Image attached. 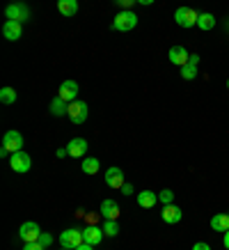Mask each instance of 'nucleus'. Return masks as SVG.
I'll list each match as a JSON object with an SVG mask.
<instances>
[{"mask_svg": "<svg viewBox=\"0 0 229 250\" xmlns=\"http://www.w3.org/2000/svg\"><path fill=\"white\" fill-rule=\"evenodd\" d=\"M5 16H7V21H16V23H25L30 19V7L25 5V2H12L5 7Z\"/></svg>", "mask_w": 229, "mask_h": 250, "instance_id": "1", "label": "nucleus"}, {"mask_svg": "<svg viewBox=\"0 0 229 250\" xmlns=\"http://www.w3.org/2000/svg\"><path fill=\"white\" fill-rule=\"evenodd\" d=\"M135 25H137V14L135 12H119L113 21V28L117 32H131Z\"/></svg>", "mask_w": 229, "mask_h": 250, "instance_id": "2", "label": "nucleus"}, {"mask_svg": "<svg viewBox=\"0 0 229 250\" xmlns=\"http://www.w3.org/2000/svg\"><path fill=\"white\" fill-rule=\"evenodd\" d=\"M60 243H62V248L76 250L78 246H83V243H85V236H83V232H80V229L69 228V229H64V232L60 234Z\"/></svg>", "mask_w": 229, "mask_h": 250, "instance_id": "3", "label": "nucleus"}, {"mask_svg": "<svg viewBox=\"0 0 229 250\" xmlns=\"http://www.w3.org/2000/svg\"><path fill=\"white\" fill-rule=\"evenodd\" d=\"M69 120L74 122V124H83L87 122V115H90V108H87V101H74V104H69Z\"/></svg>", "mask_w": 229, "mask_h": 250, "instance_id": "4", "label": "nucleus"}, {"mask_svg": "<svg viewBox=\"0 0 229 250\" xmlns=\"http://www.w3.org/2000/svg\"><path fill=\"white\" fill-rule=\"evenodd\" d=\"M9 166H12V170L14 172H30V167H32V156L30 154H25V152H16L9 156Z\"/></svg>", "mask_w": 229, "mask_h": 250, "instance_id": "5", "label": "nucleus"}, {"mask_svg": "<svg viewBox=\"0 0 229 250\" xmlns=\"http://www.w3.org/2000/svg\"><path fill=\"white\" fill-rule=\"evenodd\" d=\"M197 19H199V14L191 7H179L174 12V21L179 23L181 28H195V25H197Z\"/></svg>", "mask_w": 229, "mask_h": 250, "instance_id": "6", "label": "nucleus"}, {"mask_svg": "<svg viewBox=\"0 0 229 250\" xmlns=\"http://www.w3.org/2000/svg\"><path fill=\"white\" fill-rule=\"evenodd\" d=\"M19 236H21L25 243H35V241H39V236H41V229H39L37 223L28 220V223H23L21 228H19Z\"/></svg>", "mask_w": 229, "mask_h": 250, "instance_id": "7", "label": "nucleus"}, {"mask_svg": "<svg viewBox=\"0 0 229 250\" xmlns=\"http://www.w3.org/2000/svg\"><path fill=\"white\" fill-rule=\"evenodd\" d=\"M2 147H7L9 154H16V152H23V136L19 131H7L5 138H2Z\"/></svg>", "mask_w": 229, "mask_h": 250, "instance_id": "8", "label": "nucleus"}, {"mask_svg": "<svg viewBox=\"0 0 229 250\" xmlns=\"http://www.w3.org/2000/svg\"><path fill=\"white\" fill-rule=\"evenodd\" d=\"M78 83L76 81H64V83L60 85V90H57V97L62 99V101H67V104H74L78 97Z\"/></svg>", "mask_w": 229, "mask_h": 250, "instance_id": "9", "label": "nucleus"}, {"mask_svg": "<svg viewBox=\"0 0 229 250\" xmlns=\"http://www.w3.org/2000/svg\"><path fill=\"white\" fill-rule=\"evenodd\" d=\"M67 152H69V156H74V159H85V156H87V140H85V138L69 140Z\"/></svg>", "mask_w": 229, "mask_h": 250, "instance_id": "10", "label": "nucleus"}, {"mask_svg": "<svg viewBox=\"0 0 229 250\" xmlns=\"http://www.w3.org/2000/svg\"><path fill=\"white\" fill-rule=\"evenodd\" d=\"M168 58H170V62L174 64V67H186L188 64V58H191V53L183 48V46H172L170 48V53H168Z\"/></svg>", "mask_w": 229, "mask_h": 250, "instance_id": "11", "label": "nucleus"}, {"mask_svg": "<svg viewBox=\"0 0 229 250\" xmlns=\"http://www.w3.org/2000/svg\"><path fill=\"white\" fill-rule=\"evenodd\" d=\"M99 213H101V218L103 220H117L122 211H119V205H117L114 200H103V202H101Z\"/></svg>", "mask_w": 229, "mask_h": 250, "instance_id": "12", "label": "nucleus"}, {"mask_svg": "<svg viewBox=\"0 0 229 250\" xmlns=\"http://www.w3.org/2000/svg\"><path fill=\"white\" fill-rule=\"evenodd\" d=\"M103 228H99V225H87V228L83 229V236H85V243H90V246H99L101 241H103Z\"/></svg>", "mask_w": 229, "mask_h": 250, "instance_id": "13", "label": "nucleus"}, {"mask_svg": "<svg viewBox=\"0 0 229 250\" xmlns=\"http://www.w3.org/2000/svg\"><path fill=\"white\" fill-rule=\"evenodd\" d=\"M106 184L110 186V188H119L122 190V186L126 182H124V172L119 170V167H108L106 170Z\"/></svg>", "mask_w": 229, "mask_h": 250, "instance_id": "14", "label": "nucleus"}, {"mask_svg": "<svg viewBox=\"0 0 229 250\" xmlns=\"http://www.w3.org/2000/svg\"><path fill=\"white\" fill-rule=\"evenodd\" d=\"M160 218L165 220L168 225H174V223H179V220L183 218V213L181 209L176 205H168V207H163V211H160Z\"/></svg>", "mask_w": 229, "mask_h": 250, "instance_id": "15", "label": "nucleus"}, {"mask_svg": "<svg viewBox=\"0 0 229 250\" xmlns=\"http://www.w3.org/2000/svg\"><path fill=\"white\" fill-rule=\"evenodd\" d=\"M2 35H5V39H9V42H16V39H21V35H23V25L16 21H5Z\"/></svg>", "mask_w": 229, "mask_h": 250, "instance_id": "16", "label": "nucleus"}, {"mask_svg": "<svg viewBox=\"0 0 229 250\" xmlns=\"http://www.w3.org/2000/svg\"><path fill=\"white\" fill-rule=\"evenodd\" d=\"M156 202H158V193H153V190L137 193V205L142 207V209H152V207H156Z\"/></svg>", "mask_w": 229, "mask_h": 250, "instance_id": "17", "label": "nucleus"}, {"mask_svg": "<svg viewBox=\"0 0 229 250\" xmlns=\"http://www.w3.org/2000/svg\"><path fill=\"white\" fill-rule=\"evenodd\" d=\"M211 229L225 234V232L229 229V213H215L213 218H211Z\"/></svg>", "mask_w": 229, "mask_h": 250, "instance_id": "18", "label": "nucleus"}, {"mask_svg": "<svg viewBox=\"0 0 229 250\" xmlns=\"http://www.w3.org/2000/svg\"><path fill=\"white\" fill-rule=\"evenodd\" d=\"M57 12H60L62 16H76L78 2L76 0H60V2H57Z\"/></svg>", "mask_w": 229, "mask_h": 250, "instance_id": "19", "label": "nucleus"}, {"mask_svg": "<svg viewBox=\"0 0 229 250\" xmlns=\"http://www.w3.org/2000/svg\"><path fill=\"white\" fill-rule=\"evenodd\" d=\"M69 113V104L67 101H62L60 97H55L53 101H51V115H55V117H62V115Z\"/></svg>", "mask_w": 229, "mask_h": 250, "instance_id": "20", "label": "nucleus"}, {"mask_svg": "<svg viewBox=\"0 0 229 250\" xmlns=\"http://www.w3.org/2000/svg\"><path fill=\"white\" fill-rule=\"evenodd\" d=\"M197 28L199 30H213L215 28V16L209 14V12H202L197 19Z\"/></svg>", "mask_w": 229, "mask_h": 250, "instance_id": "21", "label": "nucleus"}, {"mask_svg": "<svg viewBox=\"0 0 229 250\" xmlns=\"http://www.w3.org/2000/svg\"><path fill=\"white\" fill-rule=\"evenodd\" d=\"M83 172L85 174H96L101 170V163H99V159H90V156H87V159H83Z\"/></svg>", "mask_w": 229, "mask_h": 250, "instance_id": "22", "label": "nucleus"}, {"mask_svg": "<svg viewBox=\"0 0 229 250\" xmlns=\"http://www.w3.org/2000/svg\"><path fill=\"white\" fill-rule=\"evenodd\" d=\"M0 101H2L5 106H12V104L16 101V90L14 87H2V90H0Z\"/></svg>", "mask_w": 229, "mask_h": 250, "instance_id": "23", "label": "nucleus"}, {"mask_svg": "<svg viewBox=\"0 0 229 250\" xmlns=\"http://www.w3.org/2000/svg\"><path fill=\"white\" fill-rule=\"evenodd\" d=\"M103 232H106V236H117L119 234V223L117 220H106L103 223Z\"/></svg>", "mask_w": 229, "mask_h": 250, "instance_id": "24", "label": "nucleus"}, {"mask_svg": "<svg viewBox=\"0 0 229 250\" xmlns=\"http://www.w3.org/2000/svg\"><path fill=\"white\" fill-rule=\"evenodd\" d=\"M158 200H160V205H163V207L174 205V193H172V190H170V188L160 190V193H158Z\"/></svg>", "mask_w": 229, "mask_h": 250, "instance_id": "25", "label": "nucleus"}, {"mask_svg": "<svg viewBox=\"0 0 229 250\" xmlns=\"http://www.w3.org/2000/svg\"><path fill=\"white\" fill-rule=\"evenodd\" d=\"M181 78H183V81H192V78H197V69L188 67V64H186V67H181Z\"/></svg>", "mask_w": 229, "mask_h": 250, "instance_id": "26", "label": "nucleus"}, {"mask_svg": "<svg viewBox=\"0 0 229 250\" xmlns=\"http://www.w3.org/2000/svg\"><path fill=\"white\" fill-rule=\"evenodd\" d=\"M39 243H41L44 248H48V246L53 243V236L48 234V232H41V236H39Z\"/></svg>", "mask_w": 229, "mask_h": 250, "instance_id": "27", "label": "nucleus"}, {"mask_svg": "<svg viewBox=\"0 0 229 250\" xmlns=\"http://www.w3.org/2000/svg\"><path fill=\"white\" fill-rule=\"evenodd\" d=\"M23 250H46V248L39 241H35V243H25V246H23Z\"/></svg>", "mask_w": 229, "mask_h": 250, "instance_id": "28", "label": "nucleus"}, {"mask_svg": "<svg viewBox=\"0 0 229 250\" xmlns=\"http://www.w3.org/2000/svg\"><path fill=\"white\" fill-rule=\"evenodd\" d=\"M197 64H199V55L197 53H191V58H188V67L197 69Z\"/></svg>", "mask_w": 229, "mask_h": 250, "instance_id": "29", "label": "nucleus"}, {"mask_svg": "<svg viewBox=\"0 0 229 250\" xmlns=\"http://www.w3.org/2000/svg\"><path fill=\"white\" fill-rule=\"evenodd\" d=\"M192 250H211V246H209L206 241H197L195 246H192Z\"/></svg>", "mask_w": 229, "mask_h": 250, "instance_id": "30", "label": "nucleus"}, {"mask_svg": "<svg viewBox=\"0 0 229 250\" xmlns=\"http://www.w3.org/2000/svg\"><path fill=\"white\" fill-rule=\"evenodd\" d=\"M117 5H119L122 9H126V12H131V7H133V2H131V0H119Z\"/></svg>", "mask_w": 229, "mask_h": 250, "instance_id": "31", "label": "nucleus"}, {"mask_svg": "<svg viewBox=\"0 0 229 250\" xmlns=\"http://www.w3.org/2000/svg\"><path fill=\"white\" fill-rule=\"evenodd\" d=\"M99 216H101V213H99ZM99 216H96V213H90V216H87V225H96Z\"/></svg>", "mask_w": 229, "mask_h": 250, "instance_id": "32", "label": "nucleus"}, {"mask_svg": "<svg viewBox=\"0 0 229 250\" xmlns=\"http://www.w3.org/2000/svg\"><path fill=\"white\" fill-rule=\"evenodd\" d=\"M122 193H124V195H133V186H131V184H124Z\"/></svg>", "mask_w": 229, "mask_h": 250, "instance_id": "33", "label": "nucleus"}, {"mask_svg": "<svg viewBox=\"0 0 229 250\" xmlns=\"http://www.w3.org/2000/svg\"><path fill=\"white\" fill-rule=\"evenodd\" d=\"M222 243H225V248L229 250V229H227V232H225V236H222Z\"/></svg>", "mask_w": 229, "mask_h": 250, "instance_id": "34", "label": "nucleus"}, {"mask_svg": "<svg viewBox=\"0 0 229 250\" xmlns=\"http://www.w3.org/2000/svg\"><path fill=\"white\" fill-rule=\"evenodd\" d=\"M76 250H94V246H90V243H83V246H78Z\"/></svg>", "mask_w": 229, "mask_h": 250, "instance_id": "35", "label": "nucleus"}, {"mask_svg": "<svg viewBox=\"0 0 229 250\" xmlns=\"http://www.w3.org/2000/svg\"><path fill=\"white\" fill-rule=\"evenodd\" d=\"M67 147H64V149H57V156H60V159H62V156H67Z\"/></svg>", "mask_w": 229, "mask_h": 250, "instance_id": "36", "label": "nucleus"}, {"mask_svg": "<svg viewBox=\"0 0 229 250\" xmlns=\"http://www.w3.org/2000/svg\"><path fill=\"white\" fill-rule=\"evenodd\" d=\"M227 90H229V78H227Z\"/></svg>", "mask_w": 229, "mask_h": 250, "instance_id": "37", "label": "nucleus"}, {"mask_svg": "<svg viewBox=\"0 0 229 250\" xmlns=\"http://www.w3.org/2000/svg\"><path fill=\"white\" fill-rule=\"evenodd\" d=\"M62 250H69V248H62Z\"/></svg>", "mask_w": 229, "mask_h": 250, "instance_id": "38", "label": "nucleus"}, {"mask_svg": "<svg viewBox=\"0 0 229 250\" xmlns=\"http://www.w3.org/2000/svg\"><path fill=\"white\" fill-rule=\"evenodd\" d=\"M227 213H229V211H227Z\"/></svg>", "mask_w": 229, "mask_h": 250, "instance_id": "39", "label": "nucleus"}]
</instances>
